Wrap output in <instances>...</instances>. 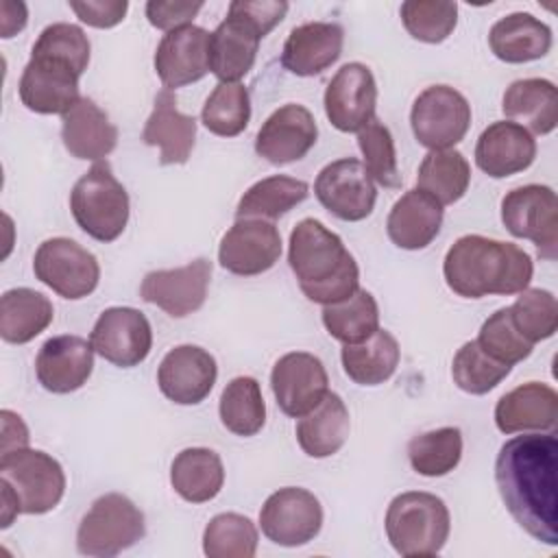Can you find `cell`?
<instances>
[{
  "mask_svg": "<svg viewBox=\"0 0 558 558\" xmlns=\"http://www.w3.org/2000/svg\"><path fill=\"white\" fill-rule=\"evenodd\" d=\"M54 318L50 299L31 288L7 290L0 299V338L9 344H26Z\"/></svg>",
  "mask_w": 558,
  "mask_h": 558,
  "instance_id": "836d02e7",
  "label": "cell"
},
{
  "mask_svg": "<svg viewBox=\"0 0 558 558\" xmlns=\"http://www.w3.org/2000/svg\"><path fill=\"white\" fill-rule=\"evenodd\" d=\"M0 497H2V527H9L13 523V519L17 514H22V510H20V501H17L13 488L4 480H0Z\"/></svg>",
  "mask_w": 558,
  "mask_h": 558,
  "instance_id": "11a10c76",
  "label": "cell"
},
{
  "mask_svg": "<svg viewBox=\"0 0 558 558\" xmlns=\"http://www.w3.org/2000/svg\"><path fill=\"white\" fill-rule=\"evenodd\" d=\"M288 264L301 292L320 305L349 299L360 288V268L342 238L316 218H303L290 233Z\"/></svg>",
  "mask_w": 558,
  "mask_h": 558,
  "instance_id": "3957f363",
  "label": "cell"
},
{
  "mask_svg": "<svg viewBox=\"0 0 558 558\" xmlns=\"http://www.w3.org/2000/svg\"><path fill=\"white\" fill-rule=\"evenodd\" d=\"M35 277L63 299L89 296L100 281V266L92 251L70 238H50L33 257Z\"/></svg>",
  "mask_w": 558,
  "mask_h": 558,
  "instance_id": "30bf717a",
  "label": "cell"
},
{
  "mask_svg": "<svg viewBox=\"0 0 558 558\" xmlns=\"http://www.w3.org/2000/svg\"><path fill=\"white\" fill-rule=\"evenodd\" d=\"M220 423L235 436H255L266 423V403L259 381L248 375L233 377L220 395Z\"/></svg>",
  "mask_w": 558,
  "mask_h": 558,
  "instance_id": "f35d334b",
  "label": "cell"
},
{
  "mask_svg": "<svg viewBox=\"0 0 558 558\" xmlns=\"http://www.w3.org/2000/svg\"><path fill=\"white\" fill-rule=\"evenodd\" d=\"M357 146L364 157L362 163L373 181L390 190L401 185L395 140L390 129L381 120L373 118L362 131H357Z\"/></svg>",
  "mask_w": 558,
  "mask_h": 558,
  "instance_id": "bcb514c9",
  "label": "cell"
},
{
  "mask_svg": "<svg viewBox=\"0 0 558 558\" xmlns=\"http://www.w3.org/2000/svg\"><path fill=\"white\" fill-rule=\"evenodd\" d=\"M442 275L458 296L482 299L488 294H519L534 275L532 257L512 242L469 233L458 238L442 262Z\"/></svg>",
  "mask_w": 558,
  "mask_h": 558,
  "instance_id": "7a4b0ae2",
  "label": "cell"
},
{
  "mask_svg": "<svg viewBox=\"0 0 558 558\" xmlns=\"http://www.w3.org/2000/svg\"><path fill=\"white\" fill-rule=\"evenodd\" d=\"M558 440L534 432L506 440L495 460V484L506 510L536 541L558 545Z\"/></svg>",
  "mask_w": 558,
  "mask_h": 558,
  "instance_id": "6da1fadb",
  "label": "cell"
},
{
  "mask_svg": "<svg viewBox=\"0 0 558 558\" xmlns=\"http://www.w3.org/2000/svg\"><path fill=\"white\" fill-rule=\"evenodd\" d=\"M536 159V140L527 129L510 120L488 124L475 144V163L493 179H506L527 170Z\"/></svg>",
  "mask_w": 558,
  "mask_h": 558,
  "instance_id": "603a6c76",
  "label": "cell"
},
{
  "mask_svg": "<svg viewBox=\"0 0 558 558\" xmlns=\"http://www.w3.org/2000/svg\"><path fill=\"white\" fill-rule=\"evenodd\" d=\"M410 126L421 146L447 150L466 135L471 126V105L449 85H429L414 98Z\"/></svg>",
  "mask_w": 558,
  "mask_h": 558,
  "instance_id": "9c48e42d",
  "label": "cell"
},
{
  "mask_svg": "<svg viewBox=\"0 0 558 558\" xmlns=\"http://www.w3.org/2000/svg\"><path fill=\"white\" fill-rule=\"evenodd\" d=\"M33 52L59 57L72 63L81 74H85L89 65V39L81 26L68 22H54L46 26L33 44Z\"/></svg>",
  "mask_w": 558,
  "mask_h": 558,
  "instance_id": "c3c4849f",
  "label": "cell"
},
{
  "mask_svg": "<svg viewBox=\"0 0 558 558\" xmlns=\"http://www.w3.org/2000/svg\"><path fill=\"white\" fill-rule=\"evenodd\" d=\"M401 22L414 39L440 44L458 24V4L447 0H405L401 4Z\"/></svg>",
  "mask_w": 558,
  "mask_h": 558,
  "instance_id": "f6af8a7d",
  "label": "cell"
},
{
  "mask_svg": "<svg viewBox=\"0 0 558 558\" xmlns=\"http://www.w3.org/2000/svg\"><path fill=\"white\" fill-rule=\"evenodd\" d=\"M314 194L329 214L344 222H360L368 218L377 201L375 181L355 157L327 163L314 181Z\"/></svg>",
  "mask_w": 558,
  "mask_h": 558,
  "instance_id": "7c38bea8",
  "label": "cell"
},
{
  "mask_svg": "<svg viewBox=\"0 0 558 558\" xmlns=\"http://www.w3.org/2000/svg\"><path fill=\"white\" fill-rule=\"evenodd\" d=\"M211 279V262L198 257L185 266L144 275L140 296L172 318H185L203 307Z\"/></svg>",
  "mask_w": 558,
  "mask_h": 558,
  "instance_id": "e0dca14e",
  "label": "cell"
},
{
  "mask_svg": "<svg viewBox=\"0 0 558 558\" xmlns=\"http://www.w3.org/2000/svg\"><path fill=\"white\" fill-rule=\"evenodd\" d=\"M477 344L482 347L484 353H488L490 357H495L504 364H510V366L530 357L532 347H534L517 331L508 307L497 310L482 323Z\"/></svg>",
  "mask_w": 558,
  "mask_h": 558,
  "instance_id": "7dc6e473",
  "label": "cell"
},
{
  "mask_svg": "<svg viewBox=\"0 0 558 558\" xmlns=\"http://www.w3.org/2000/svg\"><path fill=\"white\" fill-rule=\"evenodd\" d=\"M216 377L218 366L214 355L196 344H179L170 349L157 368L161 395L177 405H196L205 401Z\"/></svg>",
  "mask_w": 558,
  "mask_h": 558,
  "instance_id": "ffe728a7",
  "label": "cell"
},
{
  "mask_svg": "<svg viewBox=\"0 0 558 558\" xmlns=\"http://www.w3.org/2000/svg\"><path fill=\"white\" fill-rule=\"evenodd\" d=\"M512 366L504 364L488 353L482 351L477 340L464 342L451 362L453 384L469 395H486L497 388L508 375Z\"/></svg>",
  "mask_w": 558,
  "mask_h": 558,
  "instance_id": "7bdbcfd3",
  "label": "cell"
},
{
  "mask_svg": "<svg viewBox=\"0 0 558 558\" xmlns=\"http://www.w3.org/2000/svg\"><path fill=\"white\" fill-rule=\"evenodd\" d=\"M259 527L275 545L301 547L318 536L323 527V506L314 493L305 488H279L264 501Z\"/></svg>",
  "mask_w": 558,
  "mask_h": 558,
  "instance_id": "4fadbf2b",
  "label": "cell"
},
{
  "mask_svg": "<svg viewBox=\"0 0 558 558\" xmlns=\"http://www.w3.org/2000/svg\"><path fill=\"white\" fill-rule=\"evenodd\" d=\"M508 312L517 331L532 344L551 338L558 329V303L549 290L525 288Z\"/></svg>",
  "mask_w": 558,
  "mask_h": 558,
  "instance_id": "ee69618b",
  "label": "cell"
},
{
  "mask_svg": "<svg viewBox=\"0 0 558 558\" xmlns=\"http://www.w3.org/2000/svg\"><path fill=\"white\" fill-rule=\"evenodd\" d=\"M323 325L342 344H357L379 329V307L375 296L357 288L349 299L323 305Z\"/></svg>",
  "mask_w": 558,
  "mask_h": 558,
  "instance_id": "74e56055",
  "label": "cell"
},
{
  "mask_svg": "<svg viewBox=\"0 0 558 558\" xmlns=\"http://www.w3.org/2000/svg\"><path fill=\"white\" fill-rule=\"evenodd\" d=\"M94 351L120 368L142 364L153 349V329L148 318L135 307H107L89 333Z\"/></svg>",
  "mask_w": 558,
  "mask_h": 558,
  "instance_id": "5bb4252c",
  "label": "cell"
},
{
  "mask_svg": "<svg viewBox=\"0 0 558 558\" xmlns=\"http://www.w3.org/2000/svg\"><path fill=\"white\" fill-rule=\"evenodd\" d=\"M270 388L286 416L301 418L312 412L329 392V377L323 362L305 351L281 355L270 371Z\"/></svg>",
  "mask_w": 558,
  "mask_h": 558,
  "instance_id": "9a60e30c",
  "label": "cell"
},
{
  "mask_svg": "<svg viewBox=\"0 0 558 558\" xmlns=\"http://www.w3.org/2000/svg\"><path fill=\"white\" fill-rule=\"evenodd\" d=\"M0 421H2V453L28 447V427L24 425L20 414L11 410H2Z\"/></svg>",
  "mask_w": 558,
  "mask_h": 558,
  "instance_id": "f5cc1de1",
  "label": "cell"
},
{
  "mask_svg": "<svg viewBox=\"0 0 558 558\" xmlns=\"http://www.w3.org/2000/svg\"><path fill=\"white\" fill-rule=\"evenodd\" d=\"M170 484L174 493L190 504L211 501L225 484L220 456L207 447H187L170 464Z\"/></svg>",
  "mask_w": 558,
  "mask_h": 558,
  "instance_id": "d6a6232c",
  "label": "cell"
},
{
  "mask_svg": "<svg viewBox=\"0 0 558 558\" xmlns=\"http://www.w3.org/2000/svg\"><path fill=\"white\" fill-rule=\"evenodd\" d=\"M70 209L89 238L113 242L122 235L129 222V194L116 179L109 161H96L72 187Z\"/></svg>",
  "mask_w": 558,
  "mask_h": 558,
  "instance_id": "5b68a950",
  "label": "cell"
},
{
  "mask_svg": "<svg viewBox=\"0 0 558 558\" xmlns=\"http://www.w3.org/2000/svg\"><path fill=\"white\" fill-rule=\"evenodd\" d=\"M351 429L349 410L340 395L327 392V397L296 423V442L310 458H329L338 453Z\"/></svg>",
  "mask_w": 558,
  "mask_h": 558,
  "instance_id": "1f68e13d",
  "label": "cell"
},
{
  "mask_svg": "<svg viewBox=\"0 0 558 558\" xmlns=\"http://www.w3.org/2000/svg\"><path fill=\"white\" fill-rule=\"evenodd\" d=\"M501 222L514 235L530 240L543 259L558 253V198L549 185H521L501 198Z\"/></svg>",
  "mask_w": 558,
  "mask_h": 558,
  "instance_id": "ba28073f",
  "label": "cell"
},
{
  "mask_svg": "<svg viewBox=\"0 0 558 558\" xmlns=\"http://www.w3.org/2000/svg\"><path fill=\"white\" fill-rule=\"evenodd\" d=\"M318 140V126L312 111L288 102L275 109L255 135V153L272 166H286L303 159Z\"/></svg>",
  "mask_w": 558,
  "mask_h": 558,
  "instance_id": "d6986e66",
  "label": "cell"
},
{
  "mask_svg": "<svg viewBox=\"0 0 558 558\" xmlns=\"http://www.w3.org/2000/svg\"><path fill=\"white\" fill-rule=\"evenodd\" d=\"M231 11L246 17L266 37L288 13V2L279 0H235L229 4Z\"/></svg>",
  "mask_w": 558,
  "mask_h": 558,
  "instance_id": "816d5d0a",
  "label": "cell"
},
{
  "mask_svg": "<svg viewBox=\"0 0 558 558\" xmlns=\"http://www.w3.org/2000/svg\"><path fill=\"white\" fill-rule=\"evenodd\" d=\"M83 74L68 61L31 52L28 63L20 76V100L28 111L41 116H54L70 111L83 96L78 94V78Z\"/></svg>",
  "mask_w": 558,
  "mask_h": 558,
  "instance_id": "8fae6325",
  "label": "cell"
},
{
  "mask_svg": "<svg viewBox=\"0 0 558 558\" xmlns=\"http://www.w3.org/2000/svg\"><path fill=\"white\" fill-rule=\"evenodd\" d=\"M26 26V4L17 2L15 13H9V9L2 4V37L9 39L15 33H20Z\"/></svg>",
  "mask_w": 558,
  "mask_h": 558,
  "instance_id": "db71d44e",
  "label": "cell"
},
{
  "mask_svg": "<svg viewBox=\"0 0 558 558\" xmlns=\"http://www.w3.org/2000/svg\"><path fill=\"white\" fill-rule=\"evenodd\" d=\"M61 140L72 157L102 161L118 144V129L92 98H81L61 116Z\"/></svg>",
  "mask_w": 558,
  "mask_h": 558,
  "instance_id": "83f0119b",
  "label": "cell"
},
{
  "mask_svg": "<svg viewBox=\"0 0 558 558\" xmlns=\"http://www.w3.org/2000/svg\"><path fill=\"white\" fill-rule=\"evenodd\" d=\"M203 9V2H183V0H150L146 2V17L159 31H174L190 26L196 13Z\"/></svg>",
  "mask_w": 558,
  "mask_h": 558,
  "instance_id": "681fc988",
  "label": "cell"
},
{
  "mask_svg": "<svg viewBox=\"0 0 558 558\" xmlns=\"http://www.w3.org/2000/svg\"><path fill=\"white\" fill-rule=\"evenodd\" d=\"M442 227V205L423 190H408L390 209L386 231L392 244L405 251L429 246Z\"/></svg>",
  "mask_w": 558,
  "mask_h": 558,
  "instance_id": "f1b7e54d",
  "label": "cell"
},
{
  "mask_svg": "<svg viewBox=\"0 0 558 558\" xmlns=\"http://www.w3.org/2000/svg\"><path fill=\"white\" fill-rule=\"evenodd\" d=\"M262 33L240 13L231 11L209 35V72L220 83H240L253 70Z\"/></svg>",
  "mask_w": 558,
  "mask_h": 558,
  "instance_id": "cb8c5ba5",
  "label": "cell"
},
{
  "mask_svg": "<svg viewBox=\"0 0 558 558\" xmlns=\"http://www.w3.org/2000/svg\"><path fill=\"white\" fill-rule=\"evenodd\" d=\"M209 35L205 28L190 24L161 37L153 63L166 89L196 83L209 72Z\"/></svg>",
  "mask_w": 558,
  "mask_h": 558,
  "instance_id": "7402d4cb",
  "label": "cell"
},
{
  "mask_svg": "<svg viewBox=\"0 0 558 558\" xmlns=\"http://www.w3.org/2000/svg\"><path fill=\"white\" fill-rule=\"evenodd\" d=\"M344 31L336 22H307L290 31L281 65L296 76H316L333 65L342 54Z\"/></svg>",
  "mask_w": 558,
  "mask_h": 558,
  "instance_id": "4316f807",
  "label": "cell"
},
{
  "mask_svg": "<svg viewBox=\"0 0 558 558\" xmlns=\"http://www.w3.org/2000/svg\"><path fill=\"white\" fill-rule=\"evenodd\" d=\"M255 523L238 512H220L203 532V551L209 558H253L257 551Z\"/></svg>",
  "mask_w": 558,
  "mask_h": 558,
  "instance_id": "b9f144b4",
  "label": "cell"
},
{
  "mask_svg": "<svg viewBox=\"0 0 558 558\" xmlns=\"http://www.w3.org/2000/svg\"><path fill=\"white\" fill-rule=\"evenodd\" d=\"M70 9L87 26L111 28L124 20L129 11V2L126 0H85V2H70Z\"/></svg>",
  "mask_w": 558,
  "mask_h": 558,
  "instance_id": "f907efd6",
  "label": "cell"
},
{
  "mask_svg": "<svg viewBox=\"0 0 558 558\" xmlns=\"http://www.w3.org/2000/svg\"><path fill=\"white\" fill-rule=\"evenodd\" d=\"M251 120V96L242 83H218L207 96L201 122L203 126L220 137L240 135Z\"/></svg>",
  "mask_w": 558,
  "mask_h": 558,
  "instance_id": "60d3db41",
  "label": "cell"
},
{
  "mask_svg": "<svg viewBox=\"0 0 558 558\" xmlns=\"http://www.w3.org/2000/svg\"><path fill=\"white\" fill-rule=\"evenodd\" d=\"M501 111L510 122L536 135H547L558 124L556 85L547 78H519L506 87Z\"/></svg>",
  "mask_w": 558,
  "mask_h": 558,
  "instance_id": "4dcf8cb0",
  "label": "cell"
},
{
  "mask_svg": "<svg viewBox=\"0 0 558 558\" xmlns=\"http://www.w3.org/2000/svg\"><path fill=\"white\" fill-rule=\"evenodd\" d=\"M281 257V235L270 220L235 218L218 246V262L240 277L270 270Z\"/></svg>",
  "mask_w": 558,
  "mask_h": 558,
  "instance_id": "2e32d148",
  "label": "cell"
},
{
  "mask_svg": "<svg viewBox=\"0 0 558 558\" xmlns=\"http://www.w3.org/2000/svg\"><path fill=\"white\" fill-rule=\"evenodd\" d=\"M471 183V166L460 150H429L416 172V190L434 196L442 207L460 201Z\"/></svg>",
  "mask_w": 558,
  "mask_h": 558,
  "instance_id": "8d00e7d4",
  "label": "cell"
},
{
  "mask_svg": "<svg viewBox=\"0 0 558 558\" xmlns=\"http://www.w3.org/2000/svg\"><path fill=\"white\" fill-rule=\"evenodd\" d=\"M551 28L532 13H510L488 33L490 52L504 63H530L551 50Z\"/></svg>",
  "mask_w": 558,
  "mask_h": 558,
  "instance_id": "f546056e",
  "label": "cell"
},
{
  "mask_svg": "<svg viewBox=\"0 0 558 558\" xmlns=\"http://www.w3.org/2000/svg\"><path fill=\"white\" fill-rule=\"evenodd\" d=\"M0 480H4L22 514H46L65 493V473L59 460L39 449H15L0 456Z\"/></svg>",
  "mask_w": 558,
  "mask_h": 558,
  "instance_id": "52a82bcc",
  "label": "cell"
},
{
  "mask_svg": "<svg viewBox=\"0 0 558 558\" xmlns=\"http://www.w3.org/2000/svg\"><path fill=\"white\" fill-rule=\"evenodd\" d=\"M558 423V392L541 381H527L506 392L495 405L501 434L554 432Z\"/></svg>",
  "mask_w": 558,
  "mask_h": 558,
  "instance_id": "d4e9b609",
  "label": "cell"
},
{
  "mask_svg": "<svg viewBox=\"0 0 558 558\" xmlns=\"http://www.w3.org/2000/svg\"><path fill=\"white\" fill-rule=\"evenodd\" d=\"M94 353L92 342L81 336H52L35 357L37 381L54 395L74 392L87 384L94 371Z\"/></svg>",
  "mask_w": 558,
  "mask_h": 558,
  "instance_id": "44dd1931",
  "label": "cell"
},
{
  "mask_svg": "<svg viewBox=\"0 0 558 558\" xmlns=\"http://www.w3.org/2000/svg\"><path fill=\"white\" fill-rule=\"evenodd\" d=\"M142 140L144 144L159 148L161 166L187 163L196 142V118L181 113L177 109L174 92L163 87L155 96V105L144 124Z\"/></svg>",
  "mask_w": 558,
  "mask_h": 558,
  "instance_id": "484cf974",
  "label": "cell"
},
{
  "mask_svg": "<svg viewBox=\"0 0 558 558\" xmlns=\"http://www.w3.org/2000/svg\"><path fill=\"white\" fill-rule=\"evenodd\" d=\"M144 534V512L126 495L107 493L83 514L76 530V549L83 556L111 558L133 547Z\"/></svg>",
  "mask_w": 558,
  "mask_h": 558,
  "instance_id": "8992f818",
  "label": "cell"
},
{
  "mask_svg": "<svg viewBox=\"0 0 558 558\" xmlns=\"http://www.w3.org/2000/svg\"><path fill=\"white\" fill-rule=\"evenodd\" d=\"M386 536L392 549L405 558L436 556L451 532V517L445 501L432 493L408 490L388 504Z\"/></svg>",
  "mask_w": 558,
  "mask_h": 558,
  "instance_id": "277c9868",
  "label": "cell"
},
{
  "mask_svg": "<svg viewBox=\"0 0 558 558\" xmlns=\"http://www.w3.org/2000/svg\"><path fill=\"white\" fill-rule=\"evenodd\" d=\"M327 120L342 133L362 131L377 107V83L368 65L360 61L344 63L325 89Z\"/></svg>",
  "mask_w": 558,
  "mask_h": 558,
  "instance_id": "ac0fdd59",
  "label": "cell"
},
{
  "mask_svg": "<svg viewBox=\"0 0 558 558\" xmlns=\"http://www.w3.org/2000/svg\"><path fill=\"white\" fill-rule=\"evenodd\" d=\"M462 458V432L458 427H438L414 436L408 442L410 466L423 477H442L451 473Z\"/></svg>",
  "mask_w": 558,
  "mask_h": 558,
  "instance_id": "ab89813d",
  "label": "cell"
},
{
  "mask_svg": "<svg viewBox=\"0 0 558 558\" xmlns=\"http://www.w3.org/2000/svg\"><path fill=\"white\" fill-rule=\"evenodd\" d=\"M401 349L397 338L377 329L371 338L357 344H344L340 351L344 375L360 386H379L388 381L399 366Z\"/></svg>",
  "mask_w": 558,
  "mask_h": 558,
  "instance_id": "e575fe53",
  "label": "cell"
},
{
  "mask_svg": "<svg viewBox=\"0 0 558 558\" xmlns=\"http://www.w3.org/2000/svg\"><path fill=\"white\" fill-rule=\"evenodd\" d=\"M310 194V185L301 179L275 174L253 183L235 207V218H262L277 220L296 205H301Z\"/></svg>",
  "mask_w": 558,
  "mask_h": 558,
  "instance_id": "d590c367",
  "label": "cell"
}]
</instances>
